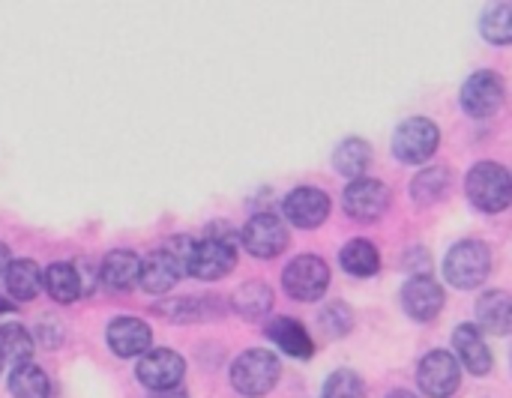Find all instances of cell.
<instances>
[{
	"instance_id": "6da1fadb",
	"label": "cell",
	"mask_w": 512,
	"mask_h": 398,
	"mask_svg": "<svg viewBox=\"0 0 512 398\" xmlns=\"http://www.w3.org/2000/svg\"><path fill=\"white\" fill-rule=\"evenodd\" d=\"M189 249H192V240L174 237L168 246L150 252V255L141 261V279H138V285H141L147 294H165V291H171V288L180 282V276H186Z\"/></svg>"
},
{
	"instance_id": "7a4b0ae2",
	"label": "cell",
	"mask_w": 512,
	"mask_h": 398,
	"mask_svg": "<svg viewBox=\"0 0 512 398\" xmlns=\"http://www.w3.org/2000/svg\"><path fill=\"white\" fill-rule=\"evenodd\" d=\"M492 273V252L480 240H462L456 243L444 258V279L459 291L480 288Z\"/></svg>"
},
{
	"instance_id": "3957f363",
	"label": "cell",
	"mask_w": 512,
	"mask_h": 398,
	"mask_svg": "<svg viewBox=\"0 0 512 398\" xmlns=\"http://www.w3.org/2000/svg\"><path fill=\"white\" fill-rule=\"evenodd\" d=\"M465 192L483 213H501L512 201V174L498 162H477L468 171Z\"/></svg>"
},
{
	"instance_id": "277c9868",
	"label": "cell",
	"mask_w": 512,
	"mask_h": 398,
	"mask_svg": "<svg viewBox=\"0 0 512 398\" xmlns=\"http://www.w3.org/2000/svg\"><path fill=\"white\" fill-rule=\"evenodd\" d=\"M279 357L273 351H264V348H249L243 351L234 366H231V384L240 396L258 398L267 396L276 381H279Z\"/></svg>"
},
{
	"instance_id": "5b68a950",
	"label": "cell",
	"mask_w": 512,
	"mask_h": 398,
	"mask_svg": "<svg viewBox=\"0 0 512 398\" xmlns=\"http://www.w3.org/2000/svg\"><path fill=\"white\" fill-rule=\"evenodd\" d=\"M441 129L426 117H408L393 132V156L405 165H423L438 153Z\"/></svg>"
},
{
	"instance_id": "8992f818",
	"label": "cell",
	"mask_w": 512,
	"mask_h": 398,
	"mask_svg": "<svg viewBox=\"0 0 512 398\" xmlns=\"http://www.w3.org/2000/svg\"><path fill=\"white\" fill-rule=\"evenodd\" d=\"M237 264V246L231 237H204L192 243L186 258V273L201 282H216L228 276Z\"/></svg>"
},
{
	"instance_id": "52a82bcc",
	"label": "cell",
	"mask_w": 512,
	"mask_h": 398,
	"mask_svg": "<svg viewBox=\"0 0 512 398\" xmlns=\"http://www.w3.org/2000/svg\"><path fill=\"white\" fill-rule=\"evenodd\" d=\"M282 285H285L288 297H294L300 303H315L330 288V267L318 255H300L285 267Z\"/></svg>"
},
{
	"instance_id": "ba28073f",
	"label": "cell",
	"mask_w": 512,
	"mask_h": 398,
	"mask_svg": "<svg viewBox=\"0 0 512 398\" xmlns=\"http://www.w3.org/2000/svg\"><path fill=\"white\" fill-rule=\"evenodd\" d=\"M240 240H243V246H246V252H249L252 258L267 261V258L282 255V252L288 249V240H291V237H288L285 222H282L276 213H258V216H252V219L246 222Z\"/></svg>"
},
{
	"instance_id": "9c48e42d",
	"label": "cell",
	"mask_w": 512,
	"mask_h": 398,
	"mask_svg": "<svg viewBox=\"0 0 512 398\" xmlns=\"http://www.w3.org/2000/svg\"><path fill=\"white\" fill-rule=\"evenodd\" d=\"M417 384L429 398L453 396L462 384V372H459L456 357L447 351H429L417 366Z\"/></svg>"
},
{
	"instance_id": "30bf717a",
	"label": "cell",
	"mask_w": 512,
	"mask_h": 398,
	"mask_svg": "<svg viewBox=\"0 0 512 398\" xmlns=\"http://www.w3.org/2000/svg\"><path fill=\"white\" fill-rule=\"evenodd\" d=\"M342 204L354 222H378L390 207V189L381 180L360 177V180H351V186L342 195Z\"/></svg>"
},
{
	"instance_id": "8fae6325",
	"label": "cell",
	"mask_w": 512,
	"mask_h": 398,
	"mask_svg": "<svg viewBox=\"0 0 512 398\" xmlns=\"http://www.w3.org/2000/svg\"><path fill=\"white\" fill-rule=\"evenodd\" d=\"M183 372H186V363L177 351H168V348H156V351H147L141 360H138V381L153 390V393H165V390H177L180 381H183Z\"/></svg>"
},
{
	"instance_id": "7c38bea8",
	"label": "cell",
	"mask_w": 512,
	"mask_h": 398,
	"mask_svg": "<svg viewBox=\"0 0 512 398\" xmlns=\"http://www.w3.org/2000/svg\"><path fill=\"white\" fill-rule=\"evenodd\" d=\"M501 105H504V81L495 72L483 69V72H474L465 81V87H462V108H465L468 117L486 120Z\"/></svg>"
},
{
	"instance_id": "4fadbf2b",
	"label": "cell",
	"mask_w": 512,
	"mask_h": 398,
	"mask_svg": "<svg viewBox=\"0 0 512 398\" xmlns=\"http://www.w3.org/2000/svg\"><path fill=\"white\" fill-rule=\"evenodd\" d=\"M282 213H285V219L294 228L312 231V228H318V225L327 222V216H330V198H327V192H321L315 186H300V189H294L285 198Z\"/></svg>"
},
{
	"instance_id": "5bb4252c",
	"label": "cell",
	"mask_w": 512,
	"mask_h": 398,
	"mask_svg": "<svg viewBox=\"0 0 512 398\" xmlns=\"http://www.w3.org/2000/svg\"><path fill=\"white\" fill-rule=\"evenodd\" d=\"M402 306H405L408 318L429 324L444 309V288L432 276H411L408 285L402 288Z\"/></svg>"
},
{
	"instance_id": "9a60e30c",
	"label": "cell",
	"mask_w": 512,
	"mask_h": 398,
	"mask_svg": "<svg viewBox=\"0 0 512 398\" xmlns=\"http://www.w3.org/2000/svg\"><path fill=\"white\" fill-rule=\"evenodd\" d=\"M150 342H153V333L138 318H117L108 324V348L123 360L144 357L150 351Z\"/></svg>"
},
{
	"instance_id": "2e32d148",
	"label": "cell",
	"mask_w": 512,
	"mask_h": 398,
	"mask_svg": "<svg viewBox=\"0 0 512 398\" xmlns=\"http://www.w3.org/2000/svg\"><path fill=\"white\" fill-rule=\"evenodd\" d=\"M453 348L471 375H489L492 372L495 360H492V351H489L483 330L477 324H459L453 333Z\"/></svg>"
},
{
	"instance_id": "e0dca14e",
	"label": "cell",
	"mask_w": 512,
	"mask_h": 398,
	"mask_svg": "<svg viewBox=\"0 0 512 398\" xmlns=\"http://www.w3.org/2000/svg\"><path fill=\"white\" fill-rule=\"evenodd\" d=\"M267 339L288 357L294 360H312L315 354V342L312 336L306 333L303 324H297L294 318H273L267 324Z\"/></svg>"
},
{
	"instance_id": "ac0fdd59",
	"label": "cell",
	"mask_w": 512,
	"mask_h": 398,
	"mask_svg": "<svg viewBox=\"0 0 512 398\" xmlns=\"http://www.w3.org/2000/svg\"><path fill=\"white\" fill-rule=\"evenodd\" d=\"M99 279L111 291H132L141 279V258L129 249L108 252L99 267Z\"/></svg>"
},
{
	"instance_id": "d6986e66",
	"label": "cell",
	"mask_w": 512,
	"mask_h": 398,
	"mask_svg": "<svg viewBox=\"0 0 512 398\" xmlns=\"http://www.w3.org/2000/svg\"><path fill=\"white\" fill-rule=\"evenodd\" d=\"M222 300L216 297H180V300H168L156 306V315L174 324H192V321H210L219 318Z\"/></svg>"
},
{
	"instance_id": "ffe728a7",
	"label": "cell",
	"mask_w": 512,
	"mask_h": 398,
	"mask_svg": "<svg viewBox=\"0 0 512 398\" xmlns=\"http://www.w3.org/2000/svg\"><path fill=\"white\" fill-rule=\"evenodd\" d=\"M477 321L480 330L495 336L512 333V294L507 291H489L477 300Z\"/></svg>"
},
{
	"instance_id": "44dd1931",
	"label": "cell",
	"mask_w": 512,
	"mask_h": 398,
	"mask_svg": "<svg viewBox=\"0 0 512 398\" xmlns=\"http://www.w3.org/2000/svg\"><path fill=\"white\" fill-rule=\"evenodd\" d=\"M3 279H6V291H9L18 303H30V300H36V297H39V291L45 288V276H42V270H39L33 261H27V258L12 261Z\"/></svg>"
},
{
	"instance_id": "7402d4cb",
	"label": "cell",
	"mask_w": 512,
	"mask_h": 398,
	"mask_svg": "<svg viewBox=\"0 0 512 398\" xmlns=\"http://www.w3.org/2000/svg\"><path fill=\"white\" fill-rule=\"evenodd\" d=\"M234 312L246 321H261L264 315H270L273 309V291L270 285L264 282H243L237 291H234V300H231Z\"/></svg>"
},
{
	"instance_id": "603a6c76",
	"label": "cell",
	"mask_w": 512,
	"mask_h": 398,
	"mask_svg": "<svg viewBox=\"0 0 512 398\" xmlns=\"http://www.w3.org/2000/svg\"><path fill=\"white\" fill-rule=\"evenodd\" d=\"M333 165L342 177L360 180V177H366V171L372 165V147L363 138H345L333 153Z\"/></svg>"
},
{
	"instance_id": "cb8c5ba5",
	"label": "cell",
	"mask_w": 512,
	"mask_h": 398,
	"mask_svg": "<svg viewBox=\"0 0 512 398\" xmlns=\"http://www.w3.org/2000/svg\"><path fill=\"white\" fill-rule=\"evenodd\" d=\"M339 261H342V270L357 279H369L381 270V252L369 240H351L339 252Z\"/></svg>"
},
{
	"instance_id": "d4e9b609",
	"label": "cell",
	"mask_w": 512,
	"mask_h": 398,
	"mask_svg": "<svg viewBox=\"0 0 512 398\" xmlns=\"http://www.w3.org/2000/svg\"><path fill=\"white\" fill-rule=\"evenodd\" d=\"M45 291L54 303H75L84 294L81 273L72 264H51L45 270Z\"/></svg>"
},
{
	"instance_id": "484cf974",
	"label": "cell",
	"mask_w": 512,
	"mask_h": 398,
	"mask_svg": "<svg viewBox=\"0 0 512 398\" xmlns=\"http://www.w3.org/2000/svg\"><path fill=\"white\" fill-rule=\"evenodd\" d=\"M9 393L12 398H48L51 396V381L39 366H15L9 375Z\"/></svg>"
},
{
	"instance_id": "4316f807",
	"label": "cell",
	"mask_w": 512,
	"mask_h": 398,
	"mask_svg": "<svg viewBox=\"0 0 512 398\" xmlns=\"http://www.w3.org/2000/svg\"><path fill=\"white\" fill-rule=\"evenodd\" d=\"M447 189H450V171L447 168H423L411 183V198L426 207V204L441 201L447 195Z\"/></svg>"
},
{
	"instance_id": "83f0119b",
	"label": "cell",
	"mask_w": 512,
	"mask_h": 398,
	"mask_svg": "<svg viewBox=\"0 0 512 398\" xmlns=\"http://www.w3.org/2000/svg\"><path fill=\"white\" fill-rule=\"evenodd\" d=\"M0 357L12 366H24L33 357V336L21 324H3L0 327Z\"/></svg>"
},
{
	"instance_id": "f1b7e54d",
	"label": "cell",
	"mask_w": 512,
	"mask_h": 398,
	"mask_svg": "<svg viewBox=\"0 0 512 398\" xmlns=\"http://www.w3.org/2000/svg\"><path fill=\"white\" fill-rule=\"evenodd\" d=\"M480 33L492 45H512V3H495L483 12Z\"/></svg>"
},
{
	"instance_id": "f546056e",
	"label": "cell",
	"mask_w": 512,
	"mask_h": 398,
	"mask_svg": "<svg viewBox=\"0 0 512 398\" xmlns=\"http://www.w3.org/2000/svg\"><path fill=\"white\" fill-rule=\"evenodd\" d=\"M321 398H366V384H363V378L357 372L339 369V372H333L327 378Z\"/></svg>"
},
{
	"instance_id": "4dcf8cb0",
	"label": "cell",
	"mask_w": 512,
	"mask_h": 398,
	"mask_svg": "<svg viewBox=\"0 0 512 398\" xmlns=\"http://www.w3.org/2000/svg\"><path fill=\"white\" fill-rule=\"evenodd\" d=\"M321 327L327 330V336L330 339H339V336H348L351 333V327H354V315H351V309L348 306H342V303H333V306H327L324 312H321Z\"/></svg>"
},
{
	"instance_id": "1f68e13d",
	"label": "cell",
	"mask_w": 512,
	"mask_h": 398,
	"mask_svg": "<svg viewBox=\"0 0 512 398\" xmlns=\"http://www.w3.org/2000/svg\"><path fill=\"white\" fill-rule=\"evenodd\" d=\"M9 264H12V258H9V249H6V246L0 243V276H6Z\"/></svg>"
},
{
	"instance_id": "d6a6232c",
	"label": "cell",
	"mask_w": 512,
	"mask_h": 398,
	"mask_svg": "<svg viewBox=\"0 0 512 398\" xmlns=\"http://www.w3.org/2000/svg\"><path fill=\"white\" fill-rule=\"evenodd\" d=\"M153 398H189L180 387L177 390H165V393H153Z\"/></svg>"
},
{
	"instance_id": "836d02e7",
	"label": "cell",
	"mask_w": 512,
	"mask_h": 398,
	"mask_svg": "<svg viewBox=\"0 0 512 398\" xmlns=\"http://www.w3.org/2000/svg\"><path fill=\"white\" fill-rule=\"evenodd\" d=\"M6 312H15V309H12V303L6 297H0V315H6Z\"/></svg>"
},
{
	"instance_id": "e575fe53",
	"label": "cell",
	"mask_w": 512,
	"mask_h": 398,
	"mask_svg": "<svg viewBox=\"0 0 512 398\" xmlns=\"http://www.w3.org/2000/svg\"><path fill=\"white\" fill-rule=\"evenodd\" d=\"M387 398H417L414 393H408V390H396V393H390Z\"/></svg>"
},
{
	"instance_id": "d590c367",
	"label": "cell",
	"mask_w": 512,
	"mask_h": 398,
	"mask_svg": "<svg viewBox=\"0 0 512 398\" xmlns=\"http://www.w3.org/2000/svg\"><path fill=\"white\" fill-rule=\"evenodd\" d=\"M0 372H3V357H0Z\"/></svg>"
}]
</instances>
